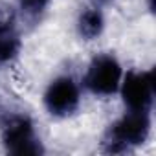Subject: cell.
Masks as SVG:
<instances>
[{
    "mask_svg": "<svg viewBox=\"0 0 156 156\" xmlns=\"http://www.w3.org/2000/svg\"><path fill=\"white\" fill-rule=\"evenodd\" d=\"M22 51V35L15 15H0V66L13 64Z\"/></svg>",
    "mask_w": 156,
    "mask_h": 156,
    "instance_id": "6",
    "label": "cell"
},
{
    "mask_svg": "<svg viewBox=\"0 0 156 156\" xmlns=\"http://www.w3.org/2000/svg\"><path fill=\"white\" fill-rule=\"evenodd\" d=\"M123 73L125 68L116 53L99 51L88 61L81 79V87L85 92L98 99H108L112 96H118Z\"/></svg>",
    "mask_w": 156,
    "mask_h": 156,
    "instance_id": "3",
    "label": "cell"
},
{
    "mask_svg": "<svg viewBox=\"0 0 156 156\" xmlns=\"http://www.w3.org/2000/svg\"><path fill=\"white\" fill-rule=\"evenodd\" d=\"M0 143L8 154L15 156L44 154V143L35 121L22 110H4L0 114Z\"/></svg>",
    "mask_w": 156,
    "mask_h": 156,
    "instance_id": "2",
    "label": "cell"
},
{
    "mask_svg": "<svg viewBox=\"0 0 156 156\" xmlns=\"http://www.w3.org/2000/svg\"><path fill=\"white\" fill-rule=\"evenodd\" d=\"M152 134V112L125 110L116 118L103 134V151L110 154H125L143 147Z\"/></svg>",
    "mask_w": 156,
    "mask_h": 156,
    "instance_id": "1",
    "label": "cell"
},
{
    "mask_svg": "<svg viewBox=\"0 0 156 156\" xmlns=\"http://www.w3.org/2000/svg\"><path fill=\"white\" fill-rule=\"evenodd\" d=\"M125 110L134 112H152L156 99V83H154V70L147 68H132L125 70L123 79L118 90Z\"/></svg>",
    "mask_w": 156,
    "mask_h": 156,
    "instance_id": "5",
    "label": "cell"
},
{
    "mask_svg": "<svg viewBox=\"0 0 156 156\" xmlns=\"http://www.w3.org/2000/svg\"><path fill=\"white\" fill-rule=\"evenodd\" d=\"M107 28V17L99 4H90L79 9L75 17V33L81 41L92 42L98 41Z\"/></svg>",
    "mask_w": 156,
    "mask_h": 156,
    "instance_id": "7",
    "label": "cell"
},
{
    "mask_svg": "<svg viewBox=\"0 0 156 156\" xmlns=\"http://www.w3.org/2000/svg\"><path fill=\"white\" fill-rule=\"evenodd\" d=\"M51 6V0H17V9L24 22L37 24Z\"/></svg>",
    "mask_w": 156,
    "mask_h": 156,
    "instance_id": "8",
    "label": "cell"
},
{
    "mask_svg": "<svg viewBox=\"0 0 156 156\" xmlns=\"http://www.w3.org/2000/svg\"><path fill=\"white\" fill-rule=\"evenodd\" d=\"M83 87L70 73H59L42 92V107L53 119H68L75 116L83 103Z\"/></svg>",
    "mask_w": 156,
    "mask_h": 156,
    "instance_id": "4",
    "label": "cell"
},
{
    "mask_svg": "<svg viewBox=\"0 0 156 156\" xmlns=\"http://www.w3.org/2000/svg\"><path fill=\"white\" fill-rule=\"evenodd\" d=\"M108 2H112V0H94V4H99V6H103V4H108Z\"/></svg>",
    "mask_w": 156,
    "mask_h": 156,
    "instance_id": "9",
    "label": "cell"
}]
</instances>
